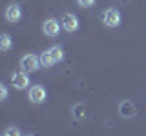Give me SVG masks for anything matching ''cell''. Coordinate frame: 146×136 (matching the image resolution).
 Wrapping results in <instances>:
<instances>
[{
	"label": "cell",
	"mask_w": 146,
	"mask_h": 136,
	"mask_svg": "<svg viewBox=\"0 0 146 136\" xmlns=\"http://www.w3.org/2000/svg\"><path fill=\"white\" fill-rule=\"evenodd\" d=\"M77 4H79L80 7H91L95 4V0H77Z\"/></svg>",
	"instance_id": "4fadbf2b"
},
{
	"label": "cell",
	"mask_w": 146,
	"mask_h": 136,
	"mask_svg": "<svg viewBox=\"0 0 146 136\" xmlns=\"http://www.w3.org/2000/svg\"><path fill=\"white\" fill-rule=\"evenodd\" d=\"M22 18V9L17 6V4H11V6L6 7V20L11 22V24H15Z\"/></svg>",
	"instance_id": "ba28073f"
},
{
	"label": "cell",
	"mask_w": 146,
	"mask_h": 136,
	"mask_svg": "<svg viewBox=\"0 0 146 136\" xmlns=\"http://www.w3.org/2000/svg\"><path fill=\"white\" fill-rule=\"evenodd\" d=\"M27 98H29L31 103H44L46 102V89L42 85H33V87L29 89V93H27Z\"/></svg>",
	"instance_id": "8992f818"
},
{
	"label": "cell",
	"mask_w": 146,
	"mask_h": 136,
	"mask_svg": "<svg viewBox=\"0 0 146 136\" xmlns=\"http://www.w3.org/2000/svg\"><path fill=\"white\" fill-rule=\"evenodd\" d=\"M11 84L15 89H27L29 87V76H27L26 71H18V73H13L11 75Z\"/></svg>",
	"instance_id": "5b68a950"
},
{
	"label": "cell",
	"mask_w": 146,
	"mask_h": 136,
	"mask_svg": "<svg viewBox=\"0 0 146 136\" xmlns=\"http://www.w3.org/2000/svg\"><path fill=\"white\" fill-rule=\"evenodd\" d=\"M119 114L122 118H133L137 114V109H135V103L130 102V100H122L119 103Z\"/></svg>",
	"instance_id": "52a82bcc"
},
{
	"label": "cell",
	"mask_w": 146,
	"mask_h": 136,
	"mask_svg": "<svg viewBox=\"0 0 146 136\" xmlns=\"http://www.w3.org/2000/svg\"><path fill=\"white\" fill-rule=\"evenodd\" d=\"M86 107L84 103H75V105H73V116L77 118V120H82V118H86L88 116V111H86Z\"/></svg>",
	"instance_id": "9c48e42d"
},
{
	"label": "cell",
	"mask_w": 146,
	"mask_h": 136,
	"mask_svg": "<svg viewBox=\"0 0 146 136\" xmlns=\"http://www.w3.org/2000/svg\"><path fill=\"white\" fill-rule=\"evenodd\" d=\"M40 65H42V63H40V56L26 54V56L20 58V67H22V71H26V73H35Z\"/></svg>",
	"instance_id": "6da1fadb"
},
{
	"label": "cell",
	"mask_w": 146,
	"mask_h": 136,
	"mask_svg": "<svg viewBox=\"0 0 146 136\" xmlns=\"http://www.w3.org/2000/svg\"><path fill=\"white\" fill-rule=\"evenodd\" d=\"M60 24H62V29L64 31L73 33V31L79 29V18L73 15V13H64L62 18H60Z\"/></svg>",
	"instance_id": "277c9868"
},
{
	"label": "cell",
	"mask_w": 146,
	"mask_h": 136,
	"mask_svg": "<svg viewBox=\"0 0 146 136\" xmlns=\"http://www.w3.org/2000/svg\"><path fill=\"white\" fill-rule=\"evenodd\" d=\"M7 98V87H6V85H0V100H6Z\"/></svg>",
	"instance_id": "9a60e30c"
},
{
	"label": "cell",
	"mask_w": 146,
	"mask_h": 136,
	"mask_svg": "<svg viewBox=\"0 0 146 136\" xmlns=\"http://www.w3.org/2000/svg\"><path fill=\"white\" fill-rule=\"evenodd\" d=\"M60 27H62V24L58 20L48 18V20L42 24V33L46 36H49V38H55V36H58V33H60Z\"/></svg>",
	"instance_id": "7a4b0ae2"
},
{
	"label": "cell",
	"mask_w": 146,
	"mask_h": 136,
	"mask_svg": "<svg viewBox=\"0 0 146 136\" xmlns=\"http://www.w3.org/2000/svg\"><path fill=\"white\" fill-rule=\"evenodd\" d=\"M40 63H42V67H51L55 62H53L51 54H49L48 51H44L42 54H40Z\"/></svg>",
	"instance_id": "7c38bea8"
},
{
	"label": "cell",
	"mask_w": 146,
	"mask_h": 136,
	"mask_svg": "<svg viewBox=\"0 0 146 136\" xmlns=\"http://www.w3.org/2000/svg\"><path fill=\"white\" fill-rule=\"evenodd\" d=\"M102 22L108 27H117L119 24H121V13H119V9L108 7L106 11H104V15H102Z\"/></svg>",
	"instance_id": "3957f363"
},
{
	"label": "cell",
	"mask_w": 146,
	"mask_h": 136,
	"mask_svg": "<svg viewBox=\"0 0 146 136\" xmlns=\"http://www.w3.org/2000/svg\"><path fill=\"white\" fill-rule=\"evenodd\" d=\"M4 134L9 136V134H20V129H17V127H9V129L4 131Z\"/></svg>",
	"instance_id": "5bb4252c"
},
{
	"label": "cell",
	"mask_w": 146,
	"mask_h": 136,
	"mask_svg": "<svg viewBox=\"0 0 146 136\" xmlns=\"http://www.w3.org/2000/svg\"><path fill=\"white\" fill-rule=\"evenodd\" d=\"M48 53L51 54V58H53V62H55V63L60 62L62 58H64V51H62L60 45H53V47H49V49H48Z\"/></svg>",
	"instance_id": "30bf717a"
},
{
	"label": "cell",
	"mask_w": 146,
	"mask_h": 136,
	"mask_svg": "<svg viewBox=\"0 0 146 136\" xmlns=\"http://www.w3.org/2000/svg\"><path fill=\"white\" fill-rule=\"evenodd\" d=\"M11 47H13V40H11V36H9L7 33H6V35H2V38H0V51L7 53Z\"/></svg>",
	"instance_id": "8fae6325"
}]
</instances>
